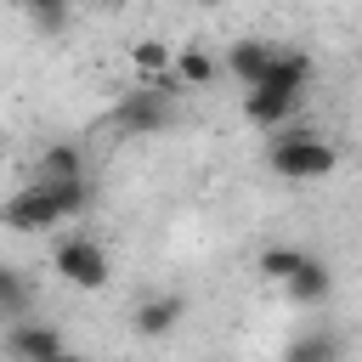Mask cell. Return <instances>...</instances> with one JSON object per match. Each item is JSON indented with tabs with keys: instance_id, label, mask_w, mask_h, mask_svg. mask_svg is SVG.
I'll use <instances>...</instances> for the list:
<instances>
[{
	"instance_id": "5bb4252c",
	"label": "cell",
	"mask_w": 362,
	"mask_h": 362,
	"mask_svg": "<svg viewBox=\"0 0 362 362\" xmlns=\"http://www.w3.org/2000/svg\"><path fill=\"white\" fill-rule=\"evenodd\" d=\"M300 260H305V249H294V243H266V249H260V260H255V272H260L266 283H277V288H283V283L294 277V266H300Z\"/></svg>"
},
{
	"instance_id": "2e32d148",
	"label": "cell",
	"mask_w": 362,
	"mask_h": 362,
	"mask_svg": "<svg viewBox=\"0 0 362 362\" xmlns=\"http://www.w3.org/2000/svg\"><path fill=\"white\" fill-rule=\"evenodd\" d=\"M17 6H23V11H28V17H34V23H40V28H45V34H57V28H62V17H68V6H74V0H17Z\"/></svg>"
},
{
	"instance_id": "52a82bcc",
	"label": "cell",
	"mask_w": 362,
	"mask_h": 362,
	"mask_svg": "<svg viewBox=\"0 0 362 362\" xmlns=\"http://www.w3.org/2000/svg\"><path fill=\"white\" fill-rule=\"evenodd\" d=\"M181 317H187V294L164 288V294L136 300V311H130V334H136V339H164V334L181 328Z\"/></svg>"
},
{
	"instance_id": "6da1fadb",
	"label": "cell",
	"mask_w": 362,
	"mask_h": 362,
	"mask_svg": "<svg viewBox=\"0 0 362 362\" xmlns=\"http://www.w3.org/2000/svg\"><path fill=\"white\" fill-rule=\"evenodd\" d=\"M311 79H317V62H311L305 51H294V45H277V57H272V68L260 74V85L243 90V119H249L255 130H283V124L294 119V107L305 102Z\"/></svg>"
},
{
	"instance_id": "277c9868",
	"label": "cell",
	"mask_w": 362,
	"mask_h": 362,
	"mask_svg": "<svg viewBox=\"0 0 362 362\" xmlns=\"http://www.w3.org/2000/svg\"><path fill=\"white\" fill-rule=\"evenodd\" d=\"M51 272H57L68 288H102V283L113 277V260H107V249H102L90 232H68V238H57V249H51Z\"/></svg>"
},
{
	"instance_id": "e0dca14e",
	"label": "cell",
	"mask_w": 362,
	"mask_h": 362,
	"mask_svg": "<svg viewBox=\"0 0 362 362\" xmlns=\"http://www.w3.org/2000/svg\"><path fill=\"white\" fill-rule=\"evenodd\" d=\"M45 362H85V356H79V351H68V345H62V351H57V356H45Z\"/></svg>"
},
{
	"instance_id": "7c38bea8",
	"label": "cell",
	"mask_w": 362,
	"mask_h": 362,
	"mask_svg": "<svg viewBox=\"0 0 362 362\" xmlns=\"http://www.w3.org/2000/svg\"><path fill=\"white\" fill-rule=\"evenodd\" d=\"M170 74H175V85L181 90H204V85H215V57L204 51V45H181L175 51V62H170Z\"/></svg>"
},
{
	"instance_id": "3957f363",
	"label": "cell",
	"mask_w": 362,
	"mask_h": 362,
	"mask_svg": "<svg viewBox=\"0 0 362 362\" xmlns=\"http://www.w3.org/2000/svg\"><path fill=\"white\" fill-rule=\"evenodd\" d=\"M175 74H164V79H141V85H130L119 102H113V124L124 130V136H164L170 124H175Z\"/></svg>"
},
{
	"instance_id": "7a4b0ae2",
	"label": "cell",
	"mask_w": 362,
	"mask_h": 362,
	"mask_svg": "<svg viewBox=\"0 0 362 362\" xmlns=\"http://www.w3.org/2000/svg\"><path fill=\"white\" fill-rule=\"evenodd\" d=\"M266 170L305 187V181H328L339 170V147L322 130H266Z\"/></svg>"
},
{
	"instance_id": "ba28073f",
	"label": "cell",
	"mask_w": 362,
	"mask_h": 362,
	"mask_svg": "<svg viewBox=\"0 0 362 362\" xmlns=\"http://www.w3.org/2000/svg\"><path fill=\"white\" fill-rule=\"evenodd\" d=\"M272 57H277V40H260V34H243V40H232L226 45V74L249 90V85H260V74L272 68Z\"/></svg>"
},
{
	"instance_id": "ac0fdd59",
	"label": "cell",
	"mask_w": 362,
	"mask_h": 362,
	"mask_svg": "<svg viewBox=\"0 0 362 362\" xmlns=\"http://www.w3.org/2000/svg\"><path fill=\"white\" fill-rule=\"evenodd\" d=\"M204 6H226V0H204Z\"/></svg>"
},
{
	"instance_id": "4fadbf2b",
	"label": "cell",
	"mask_w": 362,
	"mask_h": 362,
	"mask_svg": "<svg viewBox=\"0 0 362 362\" xmlns=\"http://www.w3.org/2000/svg\"><path fill=\"white\" fill-rule=\"evenodd\" d=\"M130 62H136V74H141V79H164V74H170V62H175V45H170V40H158V34H147V40H136V45H130Z\"/></svg>"
},
{
	"instance_id": "8992f818",
	"label": "cell",
	"mask_w": 362,
	"mask_h": 362,
	"mask_svg": "<svg viewBox=\"0 0 362 362\" xmlns=\"http://www.w3.org/2000/svg\"><path fill=\"white\" fill-rule=\"evenodd\" d=\"M0 351H6V362H45V356H57V351H62V328H57V322H45V317L6 322Z\"/></svg>"
},
{
	"instance_id": "5b68a950",
	"label": "cell",
	"mask_w": 362,
	"mask_h": 362,
	"mask_svg": "<svg viewBox=\"0 0 362 362\" xmlns=\"http://www.w3.org/2000/svg\"><path fill=\"white\" fill-rule=\"evenodd\" d=\"M62 221H68V204H62V192L45 187V181H28L17 198L0 204V226H11V232H51V226H62Z\"/></svg>"
},
{
	"instance_id": "8fae6325",
	"label": "cell",
	"mask_w": 362,
	"mask_h": 362,
	"mask_svg": "<svg viewBox=\"0 0 362 362\" xmlns=\"http://www.w3.org/2000/svg\"><path fill=\"white\" fill-rule=\"evenodd\" d=\"M28 311H34V283H28V272L11 266V260H0V322H23Z\"/></svg>"
},
{
	"instance_id": "30bf717a",
	"label": "cell",
	"mask_w": 362,
	"mask_h": 362,
	"mask_svg": "<svg viewBox=\"0 0 362 362\" xmlns=\"http://www.w3.org/2000/svg\"><path fill=\"white\" fill-rule=\"evenodd\" d=\"M79 175H90L85 147L79 141H45V153L34 164V181H79Z\"/></svg>"
},
{
	"instance_id": "9a60e30c",
	"label": "cell",
	"mask_w": 362,
	"mask_h": 362,
	"mask_svg": "<svg viewBox=\"0 0 362 362\" xmlns=\"http://www.w3.org/2000/svg\"><path fill=\"white\" fill-rule=\"evenodd\" d=\"M283 362H339V339H334L328 328H305V334L283 351Z\"/></svg>"
},
{
	"instance_id": "9c48e42d",
	"label": "cell",
	"mask_w": 362,
	"mask_h": 362,
	"mask_svg": "<svg viewBox=\"0 0 362 362\" xmlns=\"http://www.w3.org/2000/svg\"><path fill=\"white\" fill-rule=\"evenodd\" d=\"M283 294H288L294 305H322V300L334 294V266L317 260V255H305V260L294 266V277L283 283Z\"/></svg>"
}]
</instances>
